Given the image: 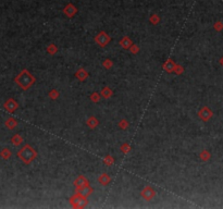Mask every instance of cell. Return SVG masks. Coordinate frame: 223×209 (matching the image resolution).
Wrapping results in <instances>:
<instances>
[{
    "instance_id": "cell-21",
    "label": "cell",
    "mask_w": 223,
    "mask_h": 209,
    "mask_svg": "<svg viewBox=\"0 0 223 209\" xmlns=\"http://www.w3.org/2000/svg\"><path fill=\"white\" fill-rule=\"evenodd\" d=\"M47 51H48L50 54H56V51H57V47L54 46L53 44H51V45H49V47L47 48Z\"/></svg>"
},
{
    "instance_id": "cell-31",
    "label": "cell",
    "mask_w": 223,
    "mask_h": 209,
    "mask_svg": "<svg viewBox=\"0 0 223 209\" xmlns=\"http://www.w3.org/2000/svg\"><path fill=\"white\" fill-rule=\"evenodd\" d=\"M220 63H221V66H223V57L220 59Z\"/></svg>"
},
{
    "instance_id": "cell-16",
    "label": "cell",
    "mask_w": 223,
    "mask_h": 209,
    "mask_svg": "<svg viewBox=\"0 0 223 209\" xmlns=\"http://www.w3.org/2000/svg\"><path fill=\"white\" fill-rule=\"evenodd\" d=\"M22 142H23V138L21 137L19 134L14 135V136L11 138V143L13 144V145H15V146H19V145H20Z\"/></svg>"
},
{
    "instance_id": "cell-29",
    "label": "cell",
    "mask_w": 223,
    "mask_h": 209,
    "mask_svg": "<svg viewBox=\"0 0 223 209\" xmlns=\"http://www.w3.org/2000/svg\"><path fill=\"white\" fill-rule=\"evenodd\" d=\"M174 71H175V73H176V74H181V73L183 72V68H182V66H175Z\"/></svg>"
},
{
    "instance_id": "cell-4",
    "label": "cell",
    "mask_w": 223,
    "mask_h": 209,
    "mask_svg": "<svg viewBox=\"0 0 223 209\" xmlns=\"http://www.w3.org/2000/svg\"><path fill=\"white\" fill-rule=\"evenodd\" d=\"M74 201H76V204H73L74 207H84L87 204V201H86L83 196H81L80 194L75 195L74 197L71 198V203H74Z\"/></svg>"
},
{
    "instance_id": "cell-10",
    "label": "cell",
    "mask_w": 223,
    "mask_h": 209,
    "mask_svg": "<svg viewBox=\"0 0 223 209\" xmlns=\"http://www.w3.org/2000/svg\"><path fill=\"white\" fill-rule=\"evenodd\" d=\"M77 192H78V194H80L81 196L86 197V196H88V195L92 194L93 189L87 185V186H84V187H81V189H77Z\"/></svg>"
},
{
    "instance_id": "cell-28",
    "label": "cell",
    "mask_w": 223,
    "mask_h": 209,
    "mask_svg": "<svg viewBox=\"0 0 223 209\" xmlns=\"http://www.w3.org/2000/svg\"><path fill=\"white\" fill-rule=\"evenodd\" d=\"M130 149H131V147H130L129 145H127V144H124L123 146L121 147V150H122L123 152H127L130 150Z\"/></svg>"
},
{
    "instance_id": "cell-8",
    "label": "cell",
    "mask_w": 223,
    "mask_h": 209,
    "mask_svg": "<svg viewBox=\"0 0 223 209\" xmlns=\"http://www.w3.org/2000/svg\"><path fill=\"white\" fill-rule=\"evenodd\" d=\"M74 184H75V186H77V189H81V187H84V186L88 185V181H87V179L84 178L83 175H81V177H78V178L75 180Z\"/></svg>"
},
{
    "instance_id": "cell-27",
    "label": "cell",
    "mask_w": 223,
    "mask_h": 209,
    "mask_svg": "<svg viewBox=\"0 0 223 209\" xmlns=\"http://www.w3.org/2000/svg\"><path fill=\"white\" fill-rule=\"evenodd\" d=\"M49 96H50V98H52V99H56V98L58 97V92L53 89L52 92L49 93Z\"/></svg>"
},
{
    "instance_id": "cell-23",
    "label": "cell",
    "mask_w": 223,
    "mask_h": 209,
    "mask_svg": "<svg viewBox=\"0 0 223 209\" xmlns=\"http://www.w3.org/2000/svg\"><path fill=\"white\" fill-rule=\"evenodd\" d=\"M105 162L108 163V164H111V163L115 162V160H113V158H112L111 156H107V157L105 158Z\"/></svg>"
},
{
    "instance_id": "cell-25",
    "label": "cell",
    "mask_w": 223,
    "mask_h": 209,
    "mask_svg": "<svg viewBox=\"0 0 223 209\" xmlns=\"http://www.w3.org/2000/svg\"><path fill=\"white\" fill-rule=\"evenodd\" d=\"M120 128H122V129H126L127 128V125H129V123H127V121L126 120H122V121H120Z\"/></svg>"
},
{
    "instance_id": "cell-24",
    "label": "cell",
    "mask_w": 223,
    "mask_h": 209,
    "mask_svg": "<svg viewBox=\"0 0 223 209\" xmlns=\"http://www.w3.org/2000/svg\"><path fill=\"white\" fill-rule=\"evenodd\" d=\"M215 31H222L223 24L221 23V22H217V23L215 24Z\"/></svg>"
},
{
    "instance_id": "cell-14",
    "label": "cell",
    "mask_w": 223,
    "mask_h": 209,
    "mask_svg": "<svg viewBox=\"0 0 223 209\" xmlns=\"http://www.w3.org/2000/svg\"><path fill=\"white\" fill-rule=\"evenodd\" d=\"M98 181H99V183L101 184V185H107V184L109 183V181H110V178L108 177L107 173H103V174H101L99 177Z\"/></svg>"
},
{
    "instance_id": "cell-11",
    "label": "cell",
    "mask_w": 223,
    "mask_h": 209,
    "mask_svg": "<svg viewBox=\"0 0 223 209\" xmlns=\"http://www.w3.org/2000/svg\"><path fill=\"white\" fill-rule=\"evenodd\" d=\"M120 45H121L122 47H123V48L130 49V48L132 47V45H133V44H132V40L130 39L129 37H126V36H125V37H124L123 39H122V40L120 41Z\"/></svg>"
},
{
    "instance_id": "cell-13",
    "label": "cell",
    "mask_w": 223,
    "mask_h": 209,
    "mask_svg": "<svg viewBox=\"0 0 223 209\" xmlns=\"http://www.w3.org/2000/svg\"><path fill=\"white\" fill-rule=\"evenodd\" d=\"M17 125V122L15 119H13V118H9L8 120L6 121V126L10 130H13Z\"/></svg>"
},
{
    "instance_id": "cell-15",
    "label": "cell",
    "mask_w": 223,
    "mask_h": 209,
    "mask_svg": "<svg viewBox=\"0 0 223 209\" xmlns=\"http://www.w3.org/2000/svg\"><path fill=\"white\" fill-rule=\"evenodd\" d=\"M64 12H66V14L68 15V17H73V14H74L75 12H76V9H75L74 7L72 6V5H69V6L66 8Z\"/></svg>"
},
{
    "instance_id": "cell-17",
    "label": "cell",
    "mask_w": 223,
    "mask_h": 209,
    "mask_svg": "<svg viewBox=\"0 0 223 209\" xmlns=\"http://www.w3.org/2000/svg\"><path fill=\"white\" fill-rule=\"evenodd\" d=\"M0 157L3 158V159H9V158L11 157V152L8 148H3L0 152Z\"/></svg>"
},
{
    "instance_id": "cell-3",
    "label": "cell",
    "mask_w": 223,
    "mask_h": 209,
    "mask_svg": "<svg viewBox=\"0 0 223 209\" xmlns=\"http://www.w3.org/2000/svg\"><path fill=\"white\" fill-rule=\"evenodd\" d=\"M95 40L97 41L98 44H99L100 46L103 47V46H106L107 44L109 43V40H110V38H109L108 35L105 33V32H100L99 34L96 36V38H95Z\"/></svg>"
},
{
    "instance_id": "cell-6",
    "label": "cell",
    "mask_w": 223,
    "mask_h": 209,
    "mask_svg": "<svg viewBox=\"0 0 223 209\" xmlns=\"http://www.w3.org/2000/svg\"><path fill=\"white\" fill-rule=\"evenodd\" d=\"M154 195H156V192H154L151 187H149V186L145 187V189L142 191V196H143V198L144 199H146V201H150Z\"/></svg>"
},
{
    "instance_id": "cell-19",
    "label": "cell",
    "mask_w": 223,
    "mask_h": 209,
    "mask_svg": "<svg viewBox=\"0 0 223 209\" xmlns=\"http://www.w3.org/2000/svg\"><path fill=\"white\" fill-rule=\"evenodd\" d=\"M98 123H99V122H98V120L96 119V118H94V117H92L88 121H87V124H88V126H89V128H92V129H93V128H95V126H97Z\"/></svg>"
},
{
    "instance_id": "cell-1",
    "label": "cell",
    "mask_w": 223,
    "mask_h": 209,
    "mask_svg": "<svg viewBox=\"0 0 223 209\" xmlns=\"http://www.w3.org/2000/svg\"><path fill=\"white\" fill-rule=\"evenodd\" d=\"M35 82L34 76L29 73L27 70H23L20 74L15 78V83L20 86L21 88L23 89H29Z\"/></svg>"
},
{
    "instance_id": "cell-7",
    "label": "cell",
    "mask_w": 223,
    "mask_h": 209,
    "mask_svg": "<svg viewBox=\"0 0 223 209\" xmlns=\"http://www.w3.org/2000/svg\"><path fill=\"white\" fill-rule=\"evenodd\" d=\"M17 103L14 100V99H12V98H10V99H8V100L5 103V108H6V110H8L9 112H13L17 110Z\"/></svg>"
},
{
    "instance_id": "cell-2",
    "label": "cell",
    "mask_w": 223,
    "mask_h": 209,
    "mask_svg": "<svg viewBox=\"0 0 223 209\" xmlns=\"http://www.w3.org/2000/svg\"><path fill=\"white\" fill-rule=\"evenodd\" d=\"M36 156H37V152H35L34 148L32 146H29V145H25L23 148L21 149V150H19V152H17V157L20 158L24 163H26V164L31 163L36 158Z\"/></svg>"
},
{
    "instance_id": "cell-30",
    "label": "cell",
    "mask_w": 223,
    "mask_h": 209,
    "mask_svg": "<svg viewBox=\"0 0 223 209\" xmlns=\"http://www.w3.org/2000/svg\"><path fill=\"white\" fill-rule=\"evenodd\" d=\"M138 50H139V48H138V47L133 46V45H132V52H133V54H136Z\"/></svg>"
},
{
    "instance_id": "cell-9",
    "label": "cell",
    "mask_w": 223,
    "mask_h": 209,
    "mask_svg": "<svg viewBox=\"0 0 223 209\" xmlns=\"http://www.w3.org/2000/svg\"><path fill=\"white\" fill-rule=\"evenodd\" d=\"M175 66H175L174 61L171 60V59H169V60H168L166 63H164V64H163V69L166 70V72H169V73H171V72L174 71Z\"/></svg>"
},
{
    "instance_id": "cell-26",
    "label": "cell",
    "mask_w": 223,
    "mask_h": 209,
    "mask_svg": "<svg viewBox=\"0 0 223 209\" xmlns=\"http://www.w3.org/2000/svg\"><path fill=\"white\" fill-rule=\"evenodd\" d=\"M90 98H92V100H93V101H98V100L100 99L99 95H98L97 93H94V94H92Z\"/></svg>"
},
{
    "instance_id": "cell-22",
    "label": "cell",
    "mask_w": 223,
    "mask_h": 209,
    "mask_svg": "<svg viewBox=\"0 0 223 209\" xmlns=\"http://www.w3.org/2000/svg\"><path fill=\"white\" fill-rule=\"evenodd\" d=\"M112 64H113V63H112V61L109 60V59H107V60L102 63V66H105V68H107V69H109L110 66H112Z\"/></svg>"
},
{
    "instance_id": "cell-18",
    "label": "cell",
    "mask_w": 223,
    "mask_h": 209,
    "mask_svg": "<svg viewBox=\"0 0 223 209\" xmlns=\"http://www.w3.org/2000/svg\"><path fill=\"white\" fill-rule=\"evenodd\" d=\"M101 95H102L105 98H110L112 96V91L109 87H105V88H102V91H101Z\"/></svg>"
},
{
    "instance_id": "cell-5",
    "label": "cell",
    "mask_w": 223,
    "mask_h": 209,
    "mask_svg": "<svg viewBox=\"0 0 223 209\" xmlns=\"http://www.w3.org/2000/svg\"><path fill=\"white\" fill-rule=\"evenodd\" d=\"M212 115H213V113H212V111L208 108V107H203V108H201V110L198 112V115H199L203 121H208L209 119L212 117Z\"/></svg>"
},
{
    "instance_id": "cell-12",
    "label": "cell",
    "mask_w": 223,
    "mask_h": 209,
    "mask_svg": "<svg viewBox=\"0 0 223 209\" xmlns=\"http://www.w3.org/2000/svg\"><path fill=\"white\" fill-rule=\"evenodd\" d=\"M75 76H76V78H78L80 81H84L86 78H87V76H88V73H87V72H86L84 69H81V70H78V71L76 72Z\"/></svg>"
},
{
    "instance_id": "cell-20",
    "label": "cell",
    "mask_w": 223,
    "mask_h": 209,
    "mask_svg": "<svg viewBox=\"0 0 223 209\" xmlns=\"http://www.w3.org/2000/svg\"><path fill=\"white\" fill-rule=\"evenodd\" d=\"M200 158H201V160L203 161H207L210 159V152H208V150H203L201 154H200Z\"/></svg>"
}]
</instances>
